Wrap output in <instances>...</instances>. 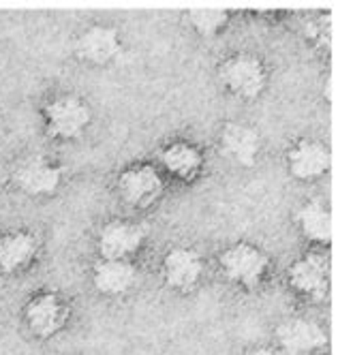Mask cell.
Masks as SVG:
<instances>
[{
  "mask_svg": "<svg viewBox=\"0 0 338 355\" xmlns=\"http://www.w3.org/2000/svg\"><path fill=\"white\" fill-rule=\"evenodd\" d=\"M219 266L223 276L231 285H236L244 291H253L257 287H262V283L266 281L270 259L259 246L251 242H236L221 252Z\"/></svg>",
  "mask_w": 338,
  "mask_h": 355,
  "instance_id": "6da1fadb",
  "label": "cell"
},
{
  "mask_svg": "<svg viewBox=\"0 0 338 355\" xmlns=\"http://www.w3.org/2000/svg\"><path fill=\"white\" fill-rule=\"evenodd\" d=\"M219 78L231 96L240 101H255L268 86V69L257 54L238 52L221 64Z\"/></svg>",
  "mask_w": 338,
  "mask_h": 355,
  "instance_id": "7a4b0ae2",
  "label": "cell"
},
{
  "mask_svg": "<svg viewBox=\"0 0 338 355\" xmlns=\"http://www.w3.org/2000/svg\"><path fill=\"white\" fill-rule=\"evenodd\" d=\"M45 131L51 139L73 141L80 139L92 122V110L82 96L60 94L51 98L43 110Z\"/></svg>",
  "mask_w": 338,
  "mask_h": 355,
  "instance_id": "3957f363",
  "label": "cell"
},
{
  "mask_svg": "<svg viewBox=\"0 0 338 355\" xmlns=\"http://www.w3.org/2000/svg\"><path fill=\"white\" fill-rule=\"evenodd\" d=\"M71 317L67 300L56 291H41L28 300L24 309L26 325L33 332V336L47 340L58 336L67 327Z\"/></svg>",
  "mask_w": 338,
  "mask_h": 355,
  "instance_id": "277c9868",
  "label": "cell"
},
{
  "mask_svg": "<svg viewBox=\"0 0 338 355\" xmlns=\"http://www.w3.org/2000/svg\"><path fill=\"white\" fill-rule=\"evenodd\" d=\"M116 189L120 199L131 208H150L157 204L165 191L163 175L150 163H135L120 171Z\"/></svg>",
  "mask_w": 338,
  "mask_h": 355,
  "instance_id": "5b68a950",
  "label": "cell"
},
{
  "mask_svg": "<svg viewBox=\"0 0 338 355\" xmlns=\"http://www.w3.org/2000/svg\"><path fill=\"white\" fill-rule=\"evenodd\" d=\"M289 287L306 297V300H323L330 291L332 281V266L330 255L326 252H306L304 257L296 259L287 272Z\"/></svg>",
  "mask_w": 338,
  "mask_h": 355,
  "instance_id": "8992f818",
  "label": "cell"
},
{
  "mask_svg": "<svg viewBox=\"0 0 338 355\" xmlns=\"http://www.w3.org/2000/svg\"><path fill=\"white\" fill-rule=\"evenodd\" d=\"M11 178L22 193L31 197H49L58 193L62 184V167L43 155H31L15 165Z\"/></svg>",
  "mask_w": 338,
  "mask_h": 355,
  "instance_id": "52a82bcc",
  "label": "cell"
},
{
  "mask_svg": "<svg viewBox=\"0 0 338 355\" xmlns=\"http://www.w3.org/2000/svg\"><path fill=\"white\" fill-rule=\"evenodd\" d=\"M146 242L144 227L131 220H112L101 227L96 248L101 259L131 261Z\"/></svg>",
  "mask_w": 338,
  "mask_h": 355,
  "instance_id": "ba28073f",
  "label": "cell"
},
{
  "mask_svg": "<svg viewBox=\"0 0 338 355\" xmlns=\"http://www.w3.org/2000/svg\"><path fill=\"white\" fill-rule=\"evenodd\" d=\"M276 345L287 355H315L328 347L326 329L304 317H289L276 327Z\"/></svg>",
  "mask_w": 338,
  "mask_h": 355,
  "instance_id": "9c48e42d",
  "label": "cell"
},
{
  "mask_svg": "<svg viewBox=\"0 0 338 355\" xmlns=\"http://www.w3.org/2000/svg\"><path fill=\"white\" fill-rule=\"evenodd\" d=\"M122 52V37L110 24H92L75 41V54L82 62L105 67Z\"/></svg>",
  "mask_w": 338,
  "mask_h": 355,
  "instance_id": "30bf717a",
  "label": "cell"
},
{
  "mask_svg": "<svg viewBox=\"0 0 338 355\" xmlns=\"http://www.w3.org/2000/svg\"><path fill=\"white\" fill-rule=\"evenodd\" d=\"M330 148L319 139H298L287 150V171L300 182H315L330 171Z\"/></svg>",
  "mask_w": 338,
  "mask_h": 355,
  "instance_id": "8fae6325",
  "label": "cell"
},
{
  "mask_svg": "<svg viewBox=\"0 0 338 355\" xmlns=\"http://www.w3.org/2000/svg\"><path fill=\"white\" fill-rule=\"evenodd\" d=\"M203 276V259L191 246H171L163 257V281L171 291L189 293Z\"/></svg>",
  "mask_w": 338,
  "mask_h": 355,
  "instance_id": "7c38bea8",
  "label": "cell"
},
{
  "mask_svg": "<svg viewBox=\"0 0 338 355\" xmlns=\"http://www.w3.org/2000/svg\"><path fill=\"white\" fill-rule=\"evenodd\" d=\"M219 146L223 157H227L238 167H253L262 155V135L251 124L244 122H227L223 124Z\"/></svg>",
  "mask_w": 338,
  "mask_h": 355,
  "instance_id": "4fadbf2b",
  "label": "cell"
},
{
  "mask_svg": "<svg viewBox=\"0 0 338 355\" xmlns=\"http://www.w3.org/2000/svg\"><path fill=\"white\" fill-rule=\"evenodd\" d=\"M137 268L133 261H114V259H99L92 270V285L105 297L126 295L137 285Z\"/></svg>",
  "mask_w": 338,
  "mask_h": 355,
  "instance_id": "5bb4252c",
  "label": "cell"
},
{
  "mask_svg": "<svg viewBox=\"0 0 338 355\" xmlns=\"http://www.w3.org/2000/svg\"><path fill=\"white\" fill-rule=\"evenodd\" d=\"M39 252V240L28 230H13L0 236V274H17L28 268Z\"/></svg>",
  "mask_w": 338,
  "mask_h": 355,
  "instance_id": "9a60e30c",
  "label": "cell"
},
{
  "mask_svg": "<svg viewBox=\"0 0 338 355\" xmlns=\"http://www.w3.org/2000/svg\"><path fill=\"white\" fill-rule=\"evenodd\" d=\"M161 163L180 182H195L203 169V155L191 141H171L161 152Z\"/></svg>",
  "mask_w": 338,
  "mask_h": 355,
  "instance_id": "2e32d148",
  "label": "cell"
},
{
  "mask_svg": "<svg viewBox=\"0 0 338 355\" xmlns=\"http://www.w3.org/2000/svg\"><path fill=\"white\" fill-rule=\"evenodd\" d=\"M296 225L302 236L308 242L315 244H330L332 240V214L321 204V201H306V204L296 212Z\"/></svg>",
  "mask_w": 338,
  "mask_h": 355,
  "instance_id": "e0dca14e",
  "label": "cell"
},
{
  "mask_svg": "<svg viewBox=\"0 0 338 355\" xmlns=\"http://www.w3.org/2000/svg\"><path fill=\"white\" fill-rule=\"evenodd\" d=\"M187 19L191 24V28L203 37V39H212L219 33H223L229 24V13L221 9H191L187 13Z\"/></svg>",
  "mask_w": 338,
  "mask_h": 355,
  "instance_id": "ac0fdd59",
  "label": "cell"
},
{
  "mask_svg": "<svg viewBox=\"0 0 338 355\" xmlns=\"http://www.w3.org/2000/svg\"><path fill=\"white\" fill-rule=\"evenodd\" d=\"M332 33H334V26H332V21H328L326 15L308 24V39H313L319 45H328L332 41Z\"/></svg>",
  "mask_w": 338,
  "mask_h": 355,
  "instance_id": "d6986e66",
  "label": "cell"
},
{
  "mask_svg": "<svg viewBox=\"0 0 338 355\" xmlns=\"http://www.w3.org/2000/svg\"><path fill=\"white\" fill-rule=\"evenodd\" d=\"M244 355H276V351L270 349V347H253Z\"/></svg>",
  "mask_w": 338,
  "mask_h": 355,
  "instance_id": "ffe728a7",
  "label": "cell"
},
{
  "mask_svg": "<svg viewBox=\"0 0 338 355\" xmlns=\"http://www.w3.org/2000/svg\"><path fill=\"white\" fill-rule=\"evenodd\" d=\"M5 184H7V171H5L3 165H0V191L5 189Z\"/></svg>",
  "mask_w": 338,
  "mask_h": 355,
  "instance_id": "44dd1931",
  "label": "cell"
},
{
  "mask_svg": "<svg viewBox=\"0 0 338 355\" xmlns=\"http://www.w3.org/2000/svg\"><path fill=\"white\" fill-rule=\"evenodd\" d=\"M315 355H330V353H315Z\"/></svg>",
  "mask_w": 338,
  "mask_h": 355,
  "instance_id": "7402d4cb",
  "label": "cell"
}]
</instances>
